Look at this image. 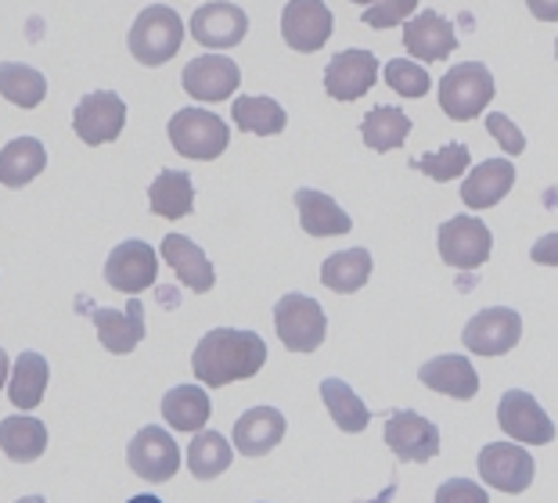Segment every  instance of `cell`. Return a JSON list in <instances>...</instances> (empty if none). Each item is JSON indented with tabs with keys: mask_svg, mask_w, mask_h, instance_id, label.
<instances>
[{
	"mask_svg": "<svg viewBox=\"0 0 558 503\" xmlns=\"http://www.w3.org/2000/svg\"><path fill=\"white\" fill-rule=\"evenodd\" d=\"M170 144L177 155L184 159H195V162H213L228 151L231 144V130L223 123L220 115L206 112V108H181L173 112L170 119Z\"/></svg>",
	"mask_w": 558,
	"mask_h": 503,
	"instance_id": "obj_3",
	"label": "cell"
},
{
	"mask_svg": "<svg viewBox=\"0 0 558 503\" xmlns=\"http://www.w3.org/2000/svg\"><path fill=\"white\" fill-rule=\"evenodd\" d=\"M372 252L367 248H347V252H336L320 262V284L336 295H353L372 281Z\"/></svg>",
	"mask_w": 558,
	"mask_h": 503,
	"instance_id": "obj_29",
	"label": "cell"
},
{
	"mask_svg": "<svg viewBox=\"0 0 558 503\" xmlns=\"http://www.w3.org/2000/svg\"><path fill=\"white\" fill-rule=\"evenodd\" d=\"M231 461H234V442H228L213 428L195 431L184 450V464L195 482H213V478H220L231 467Z\"/></svg>",
	"mask_w": 558,
	"mask_h": 503,
	"instance_id": "obj_26",
	"label": "cell"
},
{
	"mask_svg": "<svg viewBox=\"0 0 558 503\" xmlns=\"http://www.w3.org/2000/svg\"><path fill=\"white\" fill-rule=\"evenodd\" d=\"M181 40H184L181 15H177L173 8H166V4H148L134 19V26H130L126 47H130V54H134L141 65L159 69V65L170 62L177 51H181Z\"/></svg>",
	"mask_w": 558,
	"mask_h": 503,
	"instance_id": "obj_2",
	"label": "cell"
},
{
	"mask_svg": "<svg viewBox=\"0 0 558 503\" xmlns=\"http://www.w3.org/2000/svg\"><path fill=\"white\" fill-rule=\"evenodd\" d=\"M555 58H558V40H555Z\"/></svg>",
	"mask_w": 558,
	"mask_h": 503,
	"instance_id": "obj_47",
	"label": "cell"
},
{
	"mask_svg": "<svg viewBox=\"0 0 558 503\" xmlns=\"http://www.w3.org/2000/svg\"><path fill=\"white\" fill-rule=\"evenodd\" d=\"M0 98L15 108H37L47 98V79L33 65L0 62Z\"/></svg>",
	"mask_w": 558,
	"mask_h": 503,
	"instance_id": "obj_35",
	"label": "cell"
},
{
	"mask_svg": "<svg viewBox=\"0 0 558 503\" xmlns=\"http://www.w3.org/2000/svg\"><path fill=\"white\" fill-rule=\"evenodd\" d=\"M0 450L15 464H33L47 450V425L33 414H11L0 421Z\"/></svg>",
	"mask_w": 558,
	"mask_h": 503,
	"instance_id": "obj_27",
	"label": "cell"
},
{
	"mask_svg": "<svg viewBox=\"0 0 558 503\" xmlns=\"http://www.w3.org/2000/svg\"><path fill=\"white\" fill-rule=\"evenodd\" d=\"M350 4H361V8H372V4H378V0H350Z\"/></svg>",
	"mask_w": 558,
	"mask_h": 503,
	"instance_id": "obj_46",
	"label": "cell"
},
{
	"mask_svg": "<svg viewBox=\"0 0 558 503\" xmlns=\"http://www.w3.org/2000/svg\"><path fill=\"white\" fill-rule=\"evenodd\" d=\"M187 29H192L195 44L209 47V51H228V47H239L245 40L248 15L239 4H228V0H209L192 15Z\"/></svg>",
	"mask_w": 558,
	"mask_h": 503,
	"instance_id": "obj_14",
	"label": "cell"
},
{
	"mask_svg": "<svg viewBox=\"0 0 558 503\" xmlns=\"http://www.w3.org/2000/svg\"><path fill=\"white\" fill-rule=\"evenodd\" d=\"M213 403L206 395V385H173L162 395V417L173 431H202L209 425Z\"/></svg>",
	"mask_w": 558,
	"mask_h": 503,
	"instance_id": "obj_28",
	"label": "cell"
},
{
	"mask_svg": "<svg viewBox=\"0 0 558 503\" xmlns=\"http://www.w3.org/2000/svg\"><path fill=\"white\" fill-rule=\"evenodd\" d=\"M515 184V165L512 159H486L483 165H476L465 184H461V201H465L469 209H494L497 201H501L508 191Z\"/></svg>",
	"mask_w": 558,
	"mask_h": 503,
	"instance_id": "obj_23",
	"label": "cell"
},
{
	"mask_svg": "<svg viewBox=\"0 0 558 503\" xmlns=\"http://www.w3.org/2000/svg\"><path fill=\"white\" fill-rule=\"evenodd\" d=\"M284 431H289V421H284L278 406H253V410H245L234 421V453H242V457H267L284 439Z\"/></svg>",
	"mask_w": 558,
	"mask_h": 503,
	"instance_id": "obj_21",
	"label": "cell"
},
{
	"mask_svg": "<svg viewBox=\"0 0 558 503\" xmlns=\"http://www.w3.org/2000/svg\"><path fill=\"white\" fill-rule=\"evenodd\" d=\"M386 83L400 98H425L433 87V76L425 72L422 62H414V58H393V62L386 65Z\"/></svg>",
	"mask_w": 558,
	"mask_h": 503,
	"instance_id": "obj_37",
	"label": "cell"
},
{
	"mask_svg": "<svg viewBox=\"0 0 558 503\" xmlns=\"http://www.w3.org/2000/svg\"><path fill=\"white\" fill-rule=\"evenodd\" d=\"M126 464L141 482H170L181 471V446H177V439L166 428L148 425L126 442Z\"/></svg>",
	"mask_w": 558,
	"mask_h": 503,
	"instance_id": "obj_6",
	"label": "cell"
},
{
	"mask_svg": "<svg viewBox=\"0 0 558 503\" xmlns=\"http://www.w3.org/2000/svg\"><path fill=\"white\" fill-rule=\"evenodd\" d=\"M47 165V148L37 137H15L0 151V184L4 187H26L33 184Z\"/></svg>",
	"mask_w": 558,
	"mask_h": 503,
	"instance_id": "obj_30",
	"label": "cell"
},
{
	"mask_svg": "<svg viewBox=\"0 0 558 503\" xmlns=\"http://www.w3.org/2000/svg\"><path fill=\"white\" fill-rule=\"evenodd\" d=\"M494 101V76L483 62H461L439 79V108L454 119V123H469L486 112Z\"/></svg>",
	"mask_w": 558,
	"mask_h": 503,
	"instance_id": "obj_4",
	"label": "cell"
},
{
	"mask_svg": "<svg viewBox=\"0 0 558 503\" xmlns=\"http://www.w3.org/2000/svg\"><path fill=\"white\" fill-rule=\"evenodd\" d=\"M414 8H418V0H378V4L364 8L361 22L372 29H389L397 22H408L414 15Z\"/></svg>",
	"mask_w": 558,
	"mask_h": 503,
	"instance_id": "obj_38",
	"label": "cell"
},
{
	"mask_svg": "<svg viewBox=\"0 0 558 503\" xmlns=\"http://www.w3.org/2000/svg\"><path fill=\"white\" fill-rule=\"evenodd\" d=\"M94 328H98V342L109 349L112 356H126L134 353L141 342H145V306L137 303V295L130 298L123 309L112 306H90L87 309Z\"/></svg>",
	"mask_w": 558,
	"mask_h": 503,
	"instance_id": "obj_17",
	"label": "cell"
},
{
	"mask_svg": "<svg viewBox=\"0 0 558 503\" xmlns=\"http://www.w3.org/2000/svg\"><path fill=\"white\" fill-rule=\"evenodd\" d=\"M181 83H184L187 98L213 105V101L231 98V94L239 90L242 69L234 65V58H228V54H217V51H213V54H198V58H192V62L184 65Z\"/></svg>",
	"mask_w": 558,
	"mask_h": 503,
	"instance_id": "obj_13",
	"label": "cell"
},
{
	"mask_svg": "<svg viewBox=\"0 0 558 503\" xmlns=\"http://www.w3.org/2000/svg\"><path fill=\"white\" fill-rule=\"evenodd\" d=\"M386 446L397 453V461L429 464L439 453V428L414 410H397L386 421Z\"/></svg>",
	"mask_w": 558,
	"mask_h": 503,
	"instance_id": "obj_16",
	"label": "cell"
},
{
	"mask_svg": "<svg viewBox=\"0 0 558 503\" xmlns=\"http://www.w3.org/2000/svg\"><path fill=\"white\" fill-rule=\"evenodd\" d=\"M234 126L245 130V134H256V137H275L284 130V123H289V115H284V108L267 98V94H259V98H253V94H245V98H234Z\"/></svg>",
	"mask_w": 558,
	"mask_h": 503,
	"instance_id": "obj_34",
	"label": "cell"
},
{
	"mask_svg": "<svg viewBox=\"0 0 558 503\" xmlns=\"http://www.w3.org/2000/svg\"><path fill=\"white\" fill-rule=\"evenodd\" d=\"M267 364V342L256 331L242 328H213L198 339L192 353V370L198 385L223 389L234 381L256 378Z\"/></svg>",
	"mask_w": 558,
	"mask_h": 503,
	"instance_id": "obj_1",
	"label": "cell"
},
{
	"mask_svg": "<svg viewBox=\"0 0 558 503\" xmlns=\"http://www.w3.org/2000/svg\"><path fill=\"white\" fill-rule=\"evenodd\" d=\"M533 457L526 453V446L519 442H486L480 450V478L483 486L497 489V493H508V496H519L526 493L530 482H533Z\"/></svg>",
	"mask_w": 558,
	"mask_h": 503,
	"instance_id": "obj_7",
	"label": "cell"
},
{
	"mask_svg": "<svg viewBox=\"0 0 558 503\" xmlns=\"http://www.w3.org/2000/svg\"><path fill=\"white\" fill-rule=\"evenodd\" d=\"M418 381L439 395H450V400H472V395L480 392L476 367L469 364V356H458V353L433 356L429 364H422Z\"/></svg>",
	"mask_w": 558,
	"mask_h": 503,
	"instance_id": "obj_22",
	"label": "cell"
},
{
	"mask_svg": "<svg viewBox=\"0 0 558 503\" xmlns=\"http://www.w3.org/2000/svg\"><path fill=\"white\" fill-rule=\"evenodd\" d=\"M295 209H300V226L311 237H339L353 231L347 209H339V201L325 191H295Z\"/></svg>",
	"mask_w": 558,
	"mask_h": 503,
	"instance_id": "obj_24",
	"label": "cell"
},
{
	"mask_svg": "<svg viewBox=\"0 0 558 503\" xmlns=\"http://www.w3.org/2000/svg\"><path fill=\"white\" fill-rule=\"evenodd\" d=\"M494 234L476 216H454L439 226V256L454 270H480L490 259Z\"/></svg>",
	"mask_w": 558,
	"mask_h": 503,
	"instance_id": "obj_9",
	"label": "cell"
},
{
	"mask_svg": "<svg viewBox=\"0 0 558 503\" xmlns=\"http://www.w3.org/2000/svg\"><path fill=\"white\" fill-rule=\"evenodd\" d=\"M530 259L537 262V267H558V231L537 237L530 248Z\"/></svg>",
	"mask_w": 558,
	"mask_h": 503,
	"instance_id": "obj_41",
	"label": "cell"
},
{
	"mask_svg": "<svg viewBox=\"0 0 558 503\" xmlns=\"http://www.w3.org/2000/svg\"><path fill=\"white\" fill-rule=\"evenodd\" d=\"M126 503H162L159 496H151V493H145V496H130Z\"/></svg>",
	"mask_w": 558,
	"mask_h": 503,
	"instance_id": "obj_44",
	"label": "cell"
},
{
	"mask_svg": "<svg viewBox=\"0 0 558 503\" xmlns=\"http://www.w3.org/2000/svg\"><path fill=\"white\" fill-rule=\"evenodd\" d=\"M320 400H325L331 421L339 425V431H347V435H357V431H364L367 421H372V410H367V403L342 378H325V381H320Z\"/></svg>",
	"mask_w": 558,
	"mask_h": 503,
	"instance_id": "obj_32",
	"label": "cell"
},
{
	"mask_svg": "<svg viewBox=\"0 0 558 503\" xmlns=\"http://www.w3.org/2000/svg\"><path fill=\"white\" fill-rule=\"evenodd\" d=\"M436 503H490L486 486L469 482V478H450L436 489Z\"/></svg>",
	"mask_w": 558,
	"mask_h": 503,
	"instance_id": "obj_40",
	"label": "cell"
},
{
	"mask_svg": "<svg viewBox=\"0 0 558 503\" xmlns=\"http://www.w3.org/2000/svg\"><path fill=\"white\" fill-rule=\"evenodd\" d=\"M126 126V105L116 90H90L87 98H80L73 108V130L83 144L98 148L123 134Z\"/></svg>",
	"mask_w": 558,
	"mask_h": 503,
	"instance_id": "obj_11",
	"label": "cell"
},
{
	"mask_svg": "<svg viewBox=\"0 0 558 503\" xmlns=\"http://www.w3.org/2000/svg\"><path fill=\"white\" fill-rule=\"evenodd\" d=\"M414 165H418L429 180H436V184H450V180L469 173L472 155L465 144H447V148H439V151H425Z\"/></svg>",
	"mask_w": 558,
	"mask_h": 503,
	"instance_id": "obj_36",
	"label": "cell"
},
{
	"mask_svg": "<svg viewBox=\"0 0 558 503\" xmlns=\"http://www.w3.org/2000/svg\"><path fill=\"white\" fill-rule=\"evenodd\" d=\"M408 134H411V119H408V112H403V108H393V105L372 108V112L364 115V123H361L364 144L372 151H378V155L400 148V144L408 140Z\"/></svg>",
	"mask_w": 558,
	"mask_h": 503,
	"instance_id": "obj_33",
	"label": "cell"
},
{
	"mask_svg": "<svg viewBox=\"0 0 558 503\" xmlns=\"http://www.w3.org/2000/svg\"><path fill=\"white\" fill-rule=\"evenodd\" d=\"M403 47H408V54L414 58V62H444V58L458 47V33L454 26L439 15V11L425 8L418 11V15H411L408 22H403Z\"/></svg>",
	"mask_w": 558,
	"mask_h": 503,
	"instance_id": "obj_19",
	"label": "cell"
},
{
	"mask_svg": "<svg viewBox=\"0 0 558 503\" xmlns=\"http://www.w3.org/2000/svg\"><path fill=\"white\" fill-rule=\"evenodd\" d=\"M331 11L325 0H289L281 11V36L292 51L314 54L331 36Z\"/></svg>",
	"mask_w": 558,
	"mask_h": 503,
	"instance_id": "obj_15",
	"label": "cell"
},
{
	"mask_svg": "<svg viewBox=\"0 0 558 503\" xmlns=\"http://www.w3.org/2000/svg\"><path fill=\"white\" fill-rule=\"evenodd\" d=\"M148 206L162 220H184L195 209V187L184 170H162L148 187Z\"/></svg>",
	"mask_w": 558,
	"mask_h": 503,
	"instance_id": "obj_31",
	"label": "cell"
},
{
	"mask_svg": "<svg viewBox=\"0 0 558 503\" xmlns=\"http://www.w3.org/2000/svg\"><path fill=\"white\" fill-rule=\"evenodd\" d=\"M15 503H47L44 496H22V500H15Z\"/></svg>",
	"mask_w": 558,
	"mask_h": 503,
	"instance_id": "obj_45",
	"label": "cell"
},
{
	"mask_svg": "<svg viewBox=\"0 0 558 503\" xmlns=\"http://www.w3.org/2000/svg\"><path fill=\"white\" fill-rule=\"evenodd\" d=\"M47 381H51V367L40 353H19L8 375V400L15 410L29 414L44 403Z\"/></svg>",
	"mask_w": 558,
	"mask_h": 503,
	"instance_id": "obj_25",
	"label": "cell"
},
{
	"mask_svg": "<svg viewBox=\"0 0 558 503\" xmlns=\"http://www.w3.org/2000/svg\"><path fill=\"white\" fill-rule=\"evenodd\" d=\"M156 278H159V252L148 242H137V237L116 245L109 252V259H105V281L130 298L156 284Z\"/></svg>",
	"mask_w": 558,
	"mask_h": 503,
	"instance_id": "obj_10",
	"label": "cell"
},
{
	"mask_svg": "<svg viewBox=\"0 0 558 503\" xmlns=\"http://www.w3.org/2000/svg\"><path fill=\"white\" fill-rule=\"evenodd\" d=\"M486 130H490V137L505 148V155H522V151H526V137H522V130L508 115L486 112Z\"/></svg>",
	"mask_w": 558,
	"mask_h": 503,
	"instance_id": "obj_39",
	"label": "cell"
},
{
	"mask_svg": "<svg viewBox=\"0 0 558 503\" xmlns=\"http://www.w3.org/2000/svg\"><path fill=\"white\" fill-rule=\"evenodd\" d=\"M159 256L166 259V267L177 273V281H181L187 292H195V295L213 292L217 270H213L209 256L187 234H166L159 245Z\"/></svg>",
	"mask_w": 558,
	"mask_h": 503,
	"instance_id": "obj_20",
	"label": "cell"
},
{
	"mask_svg": "<svg viewBox=\"0 0 558 503\" xmlns=\"http://www.w3.org/2000/svg\"><path fill=\"white\" fill-rule=\"evenodd\" d=\"M519 339H522V317L508 306L483 309V314L472 317L465 323V331H461L465 349L476 356H505L515 349Z\"/></svg>",
	"mask_w": 558,
	"mask_h": 503,
	"instance_id": "obj_12",
	"label": "cell"
},
{
	"mask_svg": "<svg viewBox=\"0 0 558 503\" xmlns=\"http://www.w3.org/2000/svg\"><path fill=\"white\" fill-rule=\"evenodd\" d=\"M497 425H501L505 435L519 442V446H548L555 439L551 417L544 414V406L522 389H508L501 395V403H497Z\"/></svg>",
	"mask_w": 558,
	"mask_h": 503,
	"instance_id": "obj_8",
	"label": "cell"
},
{
	"mask_svg": "<svg viewBox=\"0 0 558 503\" xmlns=\"http://www.w3.org/2000/svg\"><path fill=\"white\" fill-rule=\"evenodd\" d=\"M275 331L289 353H317L320 342H325L328 317L317 298L303 292H289L275 306Z\"/></svg>",
	"mask_w": 558,
	"mask_h": 503,
	"instance_id": "obj_5",
	"label": "cell"
},
{
	"mask_svg": "<svg viewBox=\"0 0 558 503\" xmlns=\"http://www.w3.org/2000/svg\"><path fill=\"white\" fill-rule=\"evenodd\" d=\"M530 15L541 22H558V0H526Z\"/></svg>",
	"mask_w": 558,
	"mask_h": 503,
	"instance_id": "obj_42",
	"label": "cell"
},
{
	"mask_svg": "<svg viewBox=\"0 0 558 503\" xmlns=\"http://www.w3.org/2000/svg\"><path fill=\"white\" fill-rule=\"evenodd\" d=\"M378 79V58L364 47H350V51L336 54L325 69V90L336 101H357Z\"/></svg>",
	"mask_w": 558,
	"mask_h": 503,
	"instance_id": "obj_18",
	"label": "cell"
},
{
	"mask_svg": "<svg viewBox=\"0 0 558 503\" xmlns=\"http://www.w3.org/2000/svg\"><path fill=\"white\" fill-rule=\"evenodd\" d=\"M8 375H11V359L4 349H0V389H8Z\"/></svg>",
	"mask_w": 558,
	"mask_h": 503,
	"instance_id": "obj_43",
	"label": "cell"
}]
</instances>
